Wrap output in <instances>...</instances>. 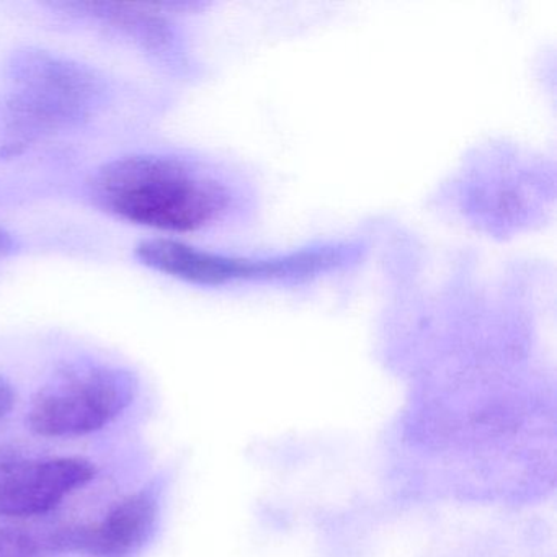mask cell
Segmentation results:
<instances>
[{
  "label": "cell",
  "mask_w": 557,
  "mask_h": 557,
  "mask_svg": "<svg viewBox=\"0 0 557 557\" xmlns=\"http://www.w3.org/2000/svg\"><path fill=\"white\" fill-rule=\"evenodd\" d=\"M90 198L107 213L139 226L191 233L223 220L236 194L221 175L191 159L132 154L97 169Z\"/></svg>",
  "instance_id": "6da1fadb"
},
{
  "label": "cell",
  "mask_w": 557,
  "mask_h": 557,
  "mask_svg": "<svg viewBox=\"0 0 557 557\" xmlns=\"http://www.w3.org/2000/svg\"><path fill=\"white\" fill-rule=\"evenodd\" d=\"M17 250V240L5 227L0 226V257H8Z\"/></svg>",
  "instance_id": "9c48e42d"
},
{
  "label": "cell",
  "mask_w": 557,
  "mask_h": 557,
  "mask_svg": "<svg viewBox=\"0 0 557 557\" xmlns=\"http://www.w3.org/2000/svg\"><path fill=\"white\" fill-rule=\"evenodd\" d=\"M11 89L0 97V135L9 152L92 119L107 84L84 64L47 51H24L11 64Z\"/></svg>",
  "instance_id": "7a4b0ae2"
},
{
  "label": "cell",
  "mask_w": 557,
  "mask_h": 557,
  "mask_svg": "<svg viewBox=\"0 0 557 557\" xmlns=\"http://www.w3.org/2000/svg\"><path fill=\"white\" fill-rule=\"evenodd\" d=\"M97 468L81 456L27 458L0 446V518L50 513L96 479Z\"/></svg>",
  "instance_id": "5b68a950"
},
{
  "label": "cell",
  "mask_w": 557,
  "mask_h": 557,
  "mask_svg": "<svg viewBox=\"0 0 557 557\" xmlns=\"http://www.w3.org/2000/svg\"><path fill=\"white\" fill-rule=\"evenodd\" d=\"M158 517V502L136 492L116 502L102 520L67 524L44 537L47 553H81L92 557H126L143 546Z\"/></svg>",
  "instance_id": "8992f818"
},
{
  "label": "cell",
  "mask_w": 557,
  "mask_h": 557,
  "mask_svg": "<svg viewBox=\"0 0 557 557\" xmlns=\"http://www.w3.org/2000/svg\"><path fill=\"white\" fill-rule=\"evenodd\" d=\"M15 404V389L11 381L0 376V419L11 412Z\"/></svg>",
  "instance_id": "ba28073f"
},
{
  "label": "cell",
  "mask_w": 557,
  "mask_h": 557,
  "mask_svg": "<svg viewBox=\"0 0 557 557\" xmlns=\"http://www.w3.org/2000/svg\"><path fill=\"white\" fill-rule=\"evenodd\" d=\"M135 377L109 364H74L32 400L27 425L45 438H77L106 429L135 397Z\"/></svg>",
  "instance_id": "3957f363"
},
{
  "label": "cell",
  "mask_w": 557,
  "mask_h": 557,
  "mask_svg": "<svg viewBox=\"0 0 557 557\" xmlns=\"http://www.w3.org/2000/svg\"><path fill=\"white\" fill-rule=\"evenodd\" d=\"M143 265L195 285L220 286L240 280L305 278L338 263L334 247L299 250L273 259H240L197 249L174 239H146L136 246Z\"/></svg>",
  "instance_id": "277c9868"
},
{
  "label": "cell",
  "mask_w": 557,
  "mask_h": 557,
  "mask_svg": "<svg viewBox=\"0 0 557 557\" xmlns=\"http://www.w3.org/2000/svg\"><path fill=\"white\" fill-rule=\"evenodd\" d=\"M44 540L18 527H0V557H44Z\"/></svg>",
  "instance_id": "52a82bcc"
}]
</instances>
